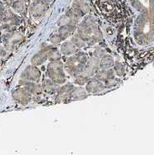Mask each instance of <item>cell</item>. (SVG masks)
<instances>
[{
  "instance_id": "4",
  "label": "cell",
  "mask_w": 154,
  "mask_h": 155,
  "mask_svg": "<svg viewBox=\"0 0 154 155\" xmlns=\"http://www.w3.org/2000/svg\"><path fill=\"white\" fill-rule=\"evenodd\" d=\"M50 5L41 0H34L30 6V14L34 18H41L47 12Z\"/></svg>"
},
{
  "instance_id": "28",
  "label": "cell",
  "mask_w": 154,
  "mask_h": 155,
  "mask_svg": "<svg viewBox=\"0 0 154 155\" xmlns=\"http://www.w3.org/2000/svg\"><path fill=\"white\" fill-rule=\"evenodd\" d=\"M3 14H4V9H3V7L2 5H0V23L3 21Z\"/></svg>"
},
{
  "instance_id": "3",
  "label": "cell",
  "mask_w": 154,
  "mask_h": 155,
  "mask_svg": "<svg viewBox=\"0 0 154 155\" xmlns=\"http://www.w3.org/2000/svg\"><path fill=\"white\" fill-rule=\"evenodd\" d=\"M64 64L60 60H51L48 64L46 73L49 78H51L59 84H64L66 82L64 72Z\"/></svg>"
},
{
  "instance_id": "1",
  "label": "cell",
  "mask_w": 154,
  "mask_h": 155,
  "mask_svg": "<svg viewBox=\"0 0 154 155\" xmlns=\"http://www.w3.org/2000/svg\"><path fill=\"white\" fill-rule=\"evenodd\" d=\"M88 56L83 51H77L70 55L64 64V69L73 78L81 74L85 68Z\"/></svg>"
},
{
  "instance_id": "29",
  "label": "cell",
  "mask_w": 154,
  "mask_h": 155,
  "mask_svg": "<svg viewBox=\"0 0 154 155\" xmlns=\"http://www.w3.org/2000/svg\"><path fill=\"white\" fill-rule=\"evenodd\" d=\"M32 1H34V0H32ZM41 1L44 2L45 3H47V4H49V5H51V3H53L54 0H41Z\"/></svg>"
},
{
  "instance_id": "19",
  "label": "cell",
  "mask_w": 154,
  "mask_h": 155,
  "mask_svg": "<svg viewBox=\"0 0 154 155\" xmlns=\"http://www.w3.org/2000/svg\"><path fill=\"white\" fill-rule=\"evenodd\" d=\"M115 64V60L110 54H106L100 59L99 63V68L100 69H111Z\"/></svg>"
},
{
  "instance_id": "2",
  "label": "cell",
  "mask_w": 154,
  "mask_h": 155,
  "mask_svg": "<svg viewBox=\"0 0 154 155\" xmlns=\"http://www.w3.org/2000/svg\"><path fill=\"white\" fill-rule=\"evenodd\" d=\"M99 27L97 25L96 20L92 16H87L83 18L80 23L77 25V33L81 38L87 42L97 31Z\"/></svg>"
},
{
  "instance_id": "11",
  "label": "cell",
  "mask_w": 154,
  "mask_h": 155,
  "mask_svg": "<svg viewBox=\"0 0 154 155\" xmlns=\"http://www.w3.org/2000/svg\"><path fill=\"white\" fill-rule=\"evenodd\" d=\"M20 85L23 87L24 88H26L31 95L39 96L43 92L42 86L41 84H37L36 82H31V81L22 79L20 81Z\"/></svg>"
},
{
  "instance_id": "16",
  "label": "cell",
  "mask_w": 154,
  "mask_h": 155,
  "mask_svg": "<svg viewBox=\"0 0 154 155\" xmlns=\"http://www.w3.org/2000/svg\"><path fill=\"white\" fill-rule=\"evenodd\" d=\"M77 48L75 46L71 40L70 41H66L63 43L60 46V52L64 55L70 56L72 54L77 52Z\"/></svg>"
},
{
  "instance_id": "23",
  "label": "cell",
  "mask_w": 154,
  "mask_h": 155,
  "mask_svg": "<svg viewBox=\"0 0 154 155\" xmlns=\"http://www.w3.org/2000/svg\"><path fill=\"white\" fill-rule=\"evenodd\" d=\"M90 78H89L86 75L81 74L77 75L74 78V84L76 85H78V86H83V85H86V84L88 82Z\"/></svg>"
},
{
  "instance_id": "27",
  "label": "cell",
  "mask_w": 154,
  "mask_h": 155,
  "mask_svg": "<svg viewBox=\"0 0 154 155\" xmlns=\"http://www.w3.org/2000/svg\"><path fill=\"white\" fill-rule=\"evenodd\" d=\"M106 54V51H104V49H102L101 47H97L94 51V53H93V55L96 57H97L99 59H101V57L104 56L105 54Z\"/></svg>"
},
{
  "instance_id": "6",
  "label": "cell",
  "mask_w": 154,
  "mask_h": 155,
  "mask_svg": "<svg viewBox=\"0 0 154 155\" xmlns=\"http://www.w3.org/2000/svg\"><path fill=\"white\" fill-rule=\"evenodd\" d=\"M41 77V73L37 66L30 64L25 69L23 73L21 74V78L24 80L31 81V82H39Z\"/></svg>"
},
{
  "instance_id": "24",
  "label": "cell",
  "mask_w": 154,
  "mask_h": 155,
  "mask_svg": "<svg viewBox=\"0 0 154 155\" xmlns=\"http://www.w3.org/2000/svg\"><path fill=\"white\" fill-rule=\"evenodd\" d=\"M113 67H114V71H115V73H116V74L120 76V77L123 76L124 73H125V69H124L123 64L119 62V61H116V62H115V64H114Z\"/></svg>"
},
{
  "instance_id": "13",
  "label": "cell",
  "mask_w": 154,
  "mask_h": 155,
  "mask_svg": "<svg viewBox=\"0 0 154 155\" xmlns=\"http://www.w3.org/2000/svg\"><path fill=\"white\" fill-rule=\"evenodd\" d=\"M77 29L76 25H72V24H64L62 26H59V30H58V34L61 36L63 41H64L69 36H71L75 31Z\"/></svg>"
},
{
  "instance_id": "26",
  "label": "cell",
  "mask_w": 154,
  "mask_h": 155,
  "mask_svg": "<svg viewBox=\"0 0 154 155\" xmlns=\"http://www.w3.org/2000/svg\"><path fill=\"white\" fill-rule=\"evenodd\" d=\"M50 41L54 44V45H56V44H59V43H61L63 41V39L61 38V36H59L58 33H54L52 34L51 36H50Z\"/></svg>"
},
{
  "instance_id": "17",
  "label": "cell",
  "mask_w": 154,
  "mask_h": 155,
  "mask_svg": "<svg viewBox=\"0 0 154 155\" xmlns=\"http://www.w3.org/2000/svg\"><path fill=\"white\" fill-rule=\"evenodd\" d=\"M93 77L104 83L111 78L115 77V71L112 69H99Z\"/></svg>"
},
{
  "instance_id": "15",
  "label": "cell",
  "mask_w": 154,
  "mask_h": 155,
  "mask_svg": "<svg viewBox=\"0 0 154 155\" xmlns=\"http://www.w3.org/2000/svg\"><path fill=\"white\" fill-rule=\"evenodd\" d=\"M22 39V35L19 32H13L9 34L3 40L5 45L8 49H12L18 42H19Z\"/></svg>"
},
{
  "instance_id": "25",
  "label": "cell",
  "mask_w": 154,
  "mask_h": 155,
  "mask_svg": "<svg viewBox=\"0 0 154 155\" xmlns=\"http://www.w3.org/2000/svg\"><path fill=\"white\" fill-rule=\"evenodd\" d=\"M119 83V79L118 78H116V77H113L110 79H108L106 82H104V84H105V86L107 88H112L114 87H116Z\"/></svg>"
},
{
  "instance_id": "20",
  "label": "cell",
  "mask_w": 154,
  "mask_h": 155,
  "mask_svg": "<svg viewBox=\"0 0 154 155\" xmlns=\"http://www.w3.org/2000/svg\"><path fill=\"white\" fill-rule=\"evenodd\" d=\"M73 7L79 10L84 15H86L90 11V5L87 0H74Z\"/></svg>"
},
{
  "instance_id": "12",
  "label": "cell",
  "mask_w": 154,
  "mask_h": 155,
  "mask_svg": "<svg viewBox=\"0 0 154 155\" xmlns=\"http://www.w3.org/2000/svg\"><path fill=\"white\" fill-rule=\"evenodd\" d=\"M41 86L44 92L48 94H54L57 93V91L60 87V84H57L54 81L48 78H43Z\"/></svg>"
},
{
  "instance_id": "9",
  "label": "cell",
  "mask_w": 154,
  "mask_h": 155,
  "mask_svg": "<svg viewBox=\"0 0 154 155\" xmlns=\"http://www.w3.org/2000/svg\"><path fill=\"white\" fill-rule=\"evenodd\" d=\"M49 46L50 45H44V47L41 49V51H39L33 55L32 58L31 59V64L40 66L49 60Z\"/></svg>"
},
{
  "instance_id": "18",
  "label": "cell",
  "mask_w": 154,
  "mask_h": 155,
  "mask_svg": "<svg viewBox=\"0 0 154 155\" xmlns=\"http://www.w3.org/2000/svg\"><path fill=\"white\" fill-rule=\"evenodd\" d=\"M87 92L86 91V89L82 87V86H74L70 100H71V101H81V100L87 98Z\"/></svg>"
},
{
  "instance_id": "7",
  "label": "cell",
  "mask_w": 154,
  "mask_h": 155,
  "mask_svg": "<svg viewBox=\"0 0 154 155\" xmlns=\"http://www.w3.org/2000/svg\"><path fill=\"white\" fill-rule=\"evenodd\" d=\"M12 97L18 103L22 106H27V104H29L32 99V95L26 88H24L23 87L14 90L12 92Z\"/></svg>"
},
{
  "instance_id": "21",
  "label": "cell",
  "mask_w": 154,
  "mask_h": 155,
  "mask_svg": "<svg viewBox=\"0 0 154 155\" xmlns=\"http://www.w3.org/2000/svg\"><path fill=\"white\" fill-rule=\"evenodd\" d=\"M12 8L15 12L21 16H25L27 11V6L24 0H17L12 3Z\"/></svg>"
},
{
  "instance_id": "10",
  "label": "cell",
  "mask_w": 154,
  "mask_h": 155,
  "mask_svg": "<svg viewBox=\"0 0 154 155\" xmlns=\"http://www.w3.org/2000/svg\"><path fill=\"white\" fill-rule=\"evenodd\" d=\"M85 89L87 92V93H99L106 89V87L105 86V84L103 82L92 77L86 84Z\"/></svg>"
},
{
  "instance_id": "5",
  "label": "cell",
  "mask_w": 154,
  "mask_h": 155,
  "mask_svg": "<svg viewBox=\"0 0 154 155\" xmlns=\"http://www.w3.org/2000/svg\"><path fill=\"white\" fill-rule=\"evenodd\" d=\"M74 85L72 84H66L62 87H59V90L57 91V96L55 97L56 102H69L71 101L72 93L74 90Z\"/></svg>"
},
{
  "instance_id": "14",
  "label": "cell",
  "mask_w": 154,
  "mask_h": 155,
  "mask_svg": "<svg viewBox=\"0 0 154 155\" xmlns=\"http://www.w3.org/2000/svg\"><path fill=\"white\" fill-rule=\"evenodd\" d=\"M3 21L8 26H14V25H18L21 22V18L8 9L4 11Z\"/></svg>"
},
{
  "instance_id": "8",
  "label": "cell",
  "mask_w": 154,
  "mask_h": 155,
  "mask_svg": "<svg viewBox=\"0 0 154 155\" xmlns=\"http://www.w3.org/2000/svg\"><path fill=\"white\" fill-rule=\"evenodd\" d=\"M99 63H100V59L99 58L94 56V55L91 57L87 60V62L86 63L85 68L83 69V72L82 74L89 78H92L96 74V73L100 69Z\"/></svg>"
},
{
  "instance_id": "22",
  "label": "cell",
  "mask_w": 154,
  "mask_h": 155,
  "mask_svg": "<svg viewBox=\"0 0 154 155\" xmlns=\"http://www.w3.org/2000/svg\"><path fill=\"white\" fill-rule=\"evenodd\" d=\"M71 41H73L75 46L78 49H81V48H83L85 47L87 45V42L83 40V39L81 38L80 36H78V34L77 32L74 33L73 36H72V39Z\"/></svg>"
}]
</instances>
